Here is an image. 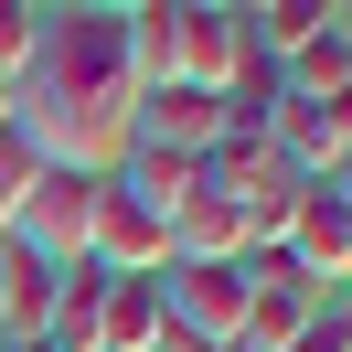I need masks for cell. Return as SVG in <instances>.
I'll use <instances>...</instances> for the list:
<instances>
[{
	"instance_id": "cell-1",
	"label": "cell",
	"mask_w": 352,
	"mask_h": 352,
	"mask_svg": "<svg viewBox=\"0 0 352 352\" xmlns=\"http://www.w3.org/2000/svg\"><path fill=\"white\" fill-rule=\"evenodd\" d=\"M32 86H43V107H32L22 129H32V150H43V160H65V171H96V182L129 160V129H139V75H129V43H118V11H43Z\"/></svg>"
},
{
	"instance_id": "cell-2",
	"label": "cell",
	"mask_w": 352,
	"mask_h": 352,
	"mask_svg": "<svg viewBox=\"0 0 352 352\" xmlns=\"http://www.w3.org/2000/svg\"><path fill=\"white\" fill-rule=\"evenodd\" d=\"M96 192H107L96 171H65V160H43V182H32L22 224H11V245H32L43 267H86V224H96Z\"/></svg>"
},
{
	"instance_id": "cell-3",
	"label": "cell",
	"mask_w": 352,
	"mask_h": 352,
	"mask_svg": "<svg viewBox=\"0 0 352 352\" xmlns=\"http://www.w3.org/2000/svg\"><path fill=\"white\" fill-rule=\"evenodd\" d=\"M235 65H245V11L235 0H171V86L224 96Z\"/></svg>"
},
{
	"instance_id": "cell-4",
	"label": "cell",
	"mask_w": 352,
	"mask_h": 352,
	"mask_svg": "<svg viewBox=\"0 0 352 352\" xmlns=\"http://www.w3.org/2000/svg\"><path fill=\"white\" fill-rule=\"evenodd\" d=\"M160 331H192V342L235 352V331H245V267H160Z\"/></svg>"
},
{
	"instance_id": "cell-5",
	"label": "cell",
	"mask_w": 352,
	"mask_h": 352,
	"mask_svg": "<svg viewBox=\"0 0 352 352\" xmlns=\"http://www.w3.org/2000/svg\"><path fill=\"white\" fill-rule=\"evenodd\" d=\"M320 288H299L278 256H245V331H235V352H288L309 320H320Z\"/></svg>"
},
{
	"instance_id": "cell-6",
	"label": "cell",
	"mask_w": 352,
	"mask_h": 352,
	"mask_svg": "<svg viewBox=\"0 0 352 352\" xmlns=\"http://www.w3.org/2000/svg\"><path fill=\"white\" fill-rule=\"evenodd\" d=\"M96 309H107V267H65L43 309V352H96Z\"/></svg>"
},
{
	"instance_id": "cell-7",
	"label": "cell",
	"mask_w": 352,
	"mask_h": 352,
	"mask_svg": "<svg viewBox=\"0 0 352 352\" xmlns=\"http://www.w3.org/2000/svg\"><path fill=\"white\" fill-rule=\"evenodd\" d=\"M288 96H320V107H342V96H352V22H331V32H309V43L299 54H288Z\"/></svg>"
},
{
	"instance_id": "cell-8",
	"label": "cell",
	"mask_w": 352,
	"mask_h": 352,
	"mask_svg": "<svg viewBox=\"0 0 352 352\" xmlns=\"http://www.w3.org/2000/svg\"><path fill=\"white\" fill-rule=\"evenodd\" d=\"M150 342H160V278H107L96 352H150Z\"/></svg>"
},
{
	"instance_id": "cell-9",
	"label": "cell",
	"mask_w": 352,
	"mask_h": 352,
	"mask_svg": "<svg viewBox=\"0 0 352 352\" xmlns=\"http://www.w3.org/2000/svg\"><path fill=\"white\" fill-rule=\"evenodd\" d=\"M32 182H43V150H32V129L11 118V129H0V245H11V224H22Z\"/></svg>"
},
{
	"instance_id": "cell-10",
	"label": "cell",
	"mask_w": 352,
	"mask_h": 352,
	"mask_svg": "<svg viewBox=\"0 0 352 352\" xmlns=\"http://www.w3.org/2000/svg\"><path fill=\"white\" fill-rule=\"evenodd\" d=\"M43 54V0H0V86H22Z\"/></svg>"
},
{
	"instance_id": "cell-11",
	"label": "cell",
	"mask_w": 352,
	"mask_h": 352,
	"mask_svg": "<svg viewBox=\"0 0 352 352\" xmlns=\"http://www.w3.org/2000/svg\"><path fill=\"white\" fill-rule=\"evenodd\" d=\"M288 352H352V320H342V299H331V309H320V320H309Z\"/></svg>"
},
{
	"instance_id": "cell-12",
	"label": "cell",
	"mask_w": 352,
	"mask_h": 352,
	"mask_svg": "<svg viewBox=\"0 0 352 352\" xmlns=\"http://www.w3.org/2000/svg\"><path fill=\"white\" fill-rule=\"evenodd\" d=\"M150 352H224V342H192V331H160Z\"/></svg>"
}]
</instances>
